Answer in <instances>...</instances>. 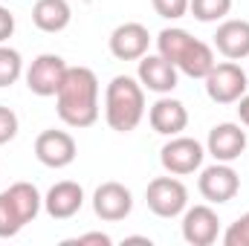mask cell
I'll use <instances>...</instances> for the list:
<instances>
[{
  "mask_svg": "<svg viewBox=\"0 0 249 246\" xmlns=\"http://www.w3.org/2000/svg\"><path fill=\"white\" fill-rule=\"evenodd\" d=\"M223 244L226 246H249V211L241 214L235 223H229V229L223 232Z\"/></svg>",
  "mask_w": 249,
  "mask_h": 246,
  "instance_id": "obj_22",
  "label": "cell"
},
{
  "mask_svg": "<svg viewBox=\"0 0 249 246\" xmlns=\"http://www.w3.org/2000/svg\"><path fill=\"white\" fill-rule=\"evenodd\" d=\"M18 113L12 110V107H6V105H0V145H9L15 136H18Z\"/></svg>",
  "mask_w": 249,
  "mask_h": 246,
  "instance_id": "obj_24",
  "label": "cell"
},
{
  "mask_svg": "<svg viewBox=\"0 0 249 246\" xmlns=\"http://www.w3.org/2000/svg\"><path fill=\"white\" fill-rule=\"evenodd\" d=\"M81 206H84V188L78 183H72V180L55 183L47 191V197H44V211L53 220H70V217H75L81 211Z\"/></svg>",
  "mask_w": 249,
  "mask_h": 246,
  "instance_id": "obj_17",
  "label": "cell"
},
{
  "mask_svg": "<svg viewBox=\"0 0 249 246\" xmlns=\"http://www.w3.org/2000/svg\"><path fill=\"white\" fill-rule=\"evenodd\" d=\"M55 110L67 127H90L99 122V78L90 67H67L55 93Z\"/></svg>",
  "mask_w": 249,
  "mask_h": 246,
  "instance_id": "obj_1",
  "label": "cell"
},
{
  "mask_svg": "<svg viewBox=\"0 0 249 246\" xmlns=\"http://www.w3.org/2000/svg\"><path fill=\"white\" fill-rule=\"evenodd\" d=\"M35 157L47 168H67V165L75 162L78 145H75V139L67 130L50 127V130H41L38 133V139H35Z\"/></svg>",
  "mask_w": 249,
  "mask_h": 246,
  "instance_id": "obj_10",
  "label": "cell"
},
{
  "mask_svg": "<svg viewBox=\"0 0 249 246\" xmlns=\"http://www.w3.org/2000/svg\"><path fill=\"white\" fill-rule=\"evenodd\" d=\"M151 6L165 20H180L188 15V0H151Z\"/></svg>",
  "mask_w": 249,
  "mask_h": 246,
  "instance_id": "obj_23",
  "label": "cell"
},
{
  "mask_svg": "<svg viewBox=\"0 0 249 246\" xmlns=\"http://www.w3.org/2000/svg\"><path fill=\"white\" fill-rule=\"evenodd\" d=\"M247 75H249V72H247Z\"/></svg>",
  "mask_w": 249,
  "mask_h": 246,
  "instance_id": "obj_28",
  "label": "cell"
},
{
  "mask_svg": "<svg viewBox=\"0 0 249 246\" xmlns=\"http://www.w3.org/2000/svg\"><path fill=\"white\" fill-rule=\"evenodd\" d=\"M67 67L70 64L64 61L61 55H55V53L38 55L35 61L29 64V70H26V87H29V93H35L41 99L55 96L64 81V75H67Z\"/></svg>",
  "mask_w": 249,
  "mask_h": 246,
  "instance_id": "obj_8",
  "label": "cell"
},
{
  "mask_svg": "<svg viewBox=\"0 0 249 246\" xmlns=\"http://www.w3.org/2000/svg\"><path fill=\"white\" fill-rule=\"evenodd\" d=\"M148 122L160 136H177L188 127V110L180 99L160 96L148 110Z\"/></svg>",
  "mask_w": 249,
  "mask_h": 246,
  "instance_id": "obj_16",
  "label": "cell"
},
{
  "mask_svg": "<svg viewBox=\"0 0 249 246\" xmlns=\"http://www.w3.org/2000/svg\"><path fill=\"white\" fill-rule=\"evenodd\" d=\"M70 20H72V9L67 0H35L32 6V23L47 35L64 32Z\"/></svg>",
  "mask_w": 249,
  "mask_h": 246,
  "instance_id": "obj_19",
  "label": "cell"
},
{
  "mask_svg": "<svg viewBox=\"0 0 249 246\" xmlns=\"http://www.w3.org/2000/svg\"><path fill=\"white\" fill-rule=\"evenodd\" d=\"M145 203H148V209L157 217H165V220L180 217L188 209V188L174 174L157 177V180H151L148 188H145Z\"/></svg>",
  "mask_w": 249,
  "mask_h": 246,
  "instance_id": "obj_5",
  "label": "cell"
},
{
  "mask_svg": "<svg viewBox=\"0 0 249 246\" xmlns=\"http://www.w3.org/2000/svg\"><path fill=\"white\" fill-rule=\"evenodd\" d=\"M247 151V130L238 122H220L209 130L206 154L214 157V162H235Z\"/></svg>",
  "mask_w": 249,
  "mask_h": 246,
  "instance_id": "obj_13",
  "label": "cell"
},
{
  "mask_svg": "<svg viewBox=\"0 0 249 246\" xmlns=\"http://www.w3.org/2000/svg\"><path fill=\"white\" fill-rule=\"evenodd\" d=\"M180 70L174 67V64L168 61V58H162L160 53L157 55H142L139 58V70H136V78H139V84L145 87V90H151V93H157V96H168L174 87H177V75Z\"/></svg>",
  "mask_w": 249,
  "mask_h": 246,
  "instance_id": "obj_15",
  "label": "cell"
},
{
  "mask_svg": "<svg viewBox=\"0 0 249 246\" xmlns=\"http://www.w3.org/2000/svg\"><path fill=\"white\" fill-rule=\"evenodd\" d=\"M235 105H238V119H241V124L249 127V93H244Z\"/></svg>",
  "mask_w": 249,
  "mask_h": 246,
  "instance_id": "obj_27",
  "label": "cell"
},
{
  "mask_svg": "<svg viewBox=\"0 0 249 246\" xmlns=\"http://www.w3.org/2000/svg\"><path fill=\"white\" fill-rule=\"evenodd\" d=\"M203 81H206V93L214 105H235L249 87L247 70H241V64L235 61L214 64Z\"/></svg>",
  "mask_w": 249,
  "mask_h": 246,
  "instance_id": "obj_6",
  "label": "cell"
},
{
  "mask_svg": "<svg viewBox=\"0 0 249 246\" xmlns=\"http://www.w3.org/2000/svg\"><path fill=\"white\" fill-rule=\"evenodd\" d=\"M107 47H110V55L119 58V61H139L151 47V32H148V26H142L136 20H127V23H119L110 32Z\"/></svg>",
  "mask_w": 249,
  "mask_h": 246,
  "instance_id": "obj_11",
  "label": "cell"
},
{
  "mask_svg": "<svg viewBox=\"0 0 249 246\" xmlns=\"http://www.w3.org/2000/svg\"><path fill=\"white\" fill-rule=\"evenodd\" d=\"M197 188H200L203 200L220 206V203H229V200L238 197V191H241V177H238V171H235L229 162H214V165H209V168L200 171Z\"/></svg>",
  "mask_w": 249,
  "mask_h": 246,
  "instance_id": "obj_9",
  "label": "cell"
},
{
  "mask_svg": "<svg viewBox=\"0 0 249 246\" xmlns=\"http://www.w3.org/2000/svg\"><path fill=\"white\" fill-rule=\"evenodd\" d=\"M203 157H206V148H203L197 139L183 136V133L168 136V142H165L162 151H160L162 168H165L168 174H174V177H188V174L200 171Z\"/></svg>",
  "mask_w": 249,
  "mask_h": 246,
  "instance_id": "obj_7",
  "label": "cell"
},
{
  "mask_svg": "<svg viewBox=\"0 0 249 246\" xmlns=\"http://www.w3.org/2000/svg\"><path fill=\"white\" fill-rule=\"evenodd\" d=\"M157 50L188 78H206L214 67V50L180 26H168L157 35Z\"/></svg>",
  "mask_w": 249,
  "mask_h": 246,
  "instance_id": "obj_2",
  "label": "cell"
},
{
  "mask_svg": "<svg viewBox=\"0 0 249 246\" xmlns=\"http://www.w3.org/2000/svg\"><path fill=\"white\" fill-rule=\"evenodd\" d=\"M12 35H15V15L6 6H0V44H6Z\"/></svg>",
  "mask_w": 249,
  "mask_h": 246,
  "instance_id": "obj_26",
  "label": "cell"
},
{
  "mask_svg": "<svg viewBox=\"0 0 249 246\" xmlns=\"http://www.w3.org/2000/svg\"><path fill=\"white\" fill-rule=\"evenodd\" d=\"M214 47L229 61L249 58V20H238V18L223 20L214 32Z\"/></svg>",
  "mask_w": 249,
  "mask_h": 246,
  "instance_id": "obj_18",
  "label": "cell"
},
{
  "mask_svg": "<svg viewBox=\"0 0 249 246\" xmlns=\"http://www.w3.org/2000/svg\"><path fill=\"white\" fill-rule=\"evenodd\" d=\"M44 197L32 183H12L0 191V238H15L26 223L38 217Z\"/></svg>",
  "mask_w": 249,
  "mask_h": 246,
  "instance_id": "obj_4",
  "label": "cell"
},
{
  "mask_svg": "<svg viewBox=\"0 0 249 246\" xmlns=\"http://www.w3.org/2000/svg\"><path fill=\"white\" fill-rule=\"evenodd\" d=\"M188 12L200 23H217L232 12V0H188Z\"/></svg>",
  "mask_w": 249,
  "mask_h": 246,
  "instance_id": "obj_20",
  "label": "cell"
},
{
  "mask_svg": "<svg viewBox=\"0 0 249 246\" xmlns=\"http://www.w3.org/2000/svg\"><path fill=\"white\" fill-rule=\"evenodd\" d=\"M145 119V87L133 75H113L105 90V122L116 133H130Z\"/></svg>",
  "mask_w": 249,
  "mask_h": 246,
  "instance_id": "obj_3",
  "label": "cell"
},
{
  "mask_svg": "<svg viewBox=\"0 0 249 246\" xmlns=\"http://www.w3.org/2000/svg\"><path fill=\"white\" fill-rule=\"evenodd\" d=\"M93 211H96V217H102L107 223L124 220L133 211V194H130V188L116 183V180L102 183L93 191Z\"/></svg>",
  "mask_w": 249,
  "mask_h": 246,
  "instance_id": "obj_12",
  "label": "cell"
},
{
  "mask_svg": "<svg viewBox=\"0 0 249 246\" xmlns=\"http://www.w3.org/2000/svg\"><path fill=\"white\" fill-rule=\"evenodd\" d=\"M64 244H75V246H87V244H96V246H110L113 244V238L110 235H105V232H87V235H78V238H70V241H64Z\"/></svg>",
  "mask_w": 249,
  "mask_h": 246,
  "instance_id": "obj_25",
  "label": "cell"
},
{
  "mask_svg": "<svg viewBox=\"0 0 249 246\" xmlns=\"http://www.w3.org/2000/svg\"><path fill=\"white\" fill-rule=\"evenodd\" d=\"M23 75V58L18 50L0 44V87H12Z\"/></svg>",
  "mask_w": 249,
  "mask_h": 246,
  "instance_id": "obj_21",
  "label": "cell"
},
{
  "mask_svg": "<svg viewBox=\"0 0 249 246\" xmlns=\"http://www.w3.org/2000/svg\"><path fill=\"white\" fill-rule=\"evenodd\" d=\"M220 235V217L212 206H191L183 211V241L191 246H212Z\"/></svg>",
  "mask_w": 249,
  "mask_h": 246,
  "instance_id": "obj_14",
  "label": "cell"
}]
</instances>
